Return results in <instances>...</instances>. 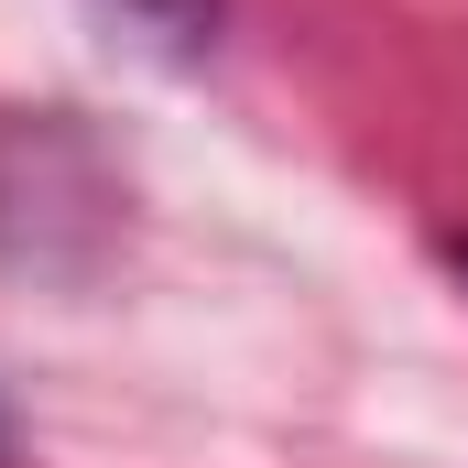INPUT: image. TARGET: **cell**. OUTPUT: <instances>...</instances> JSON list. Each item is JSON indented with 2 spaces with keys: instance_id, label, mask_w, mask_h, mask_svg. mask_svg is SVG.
I'll return each instance as SVG.
<instances>
[{
  "instance_id": "obj_1",
  "label": "cell",
  "mask_w": 468,
  "mask_h": 468,
  "mask_svg": "<svg viewBox=\"0 0 468 468\" xmlns=\"http://www.w3.org/2000/svg\"><path fill=\"white\" fill-rule=\"evenodd\" d=\"M0 447H11V436H0Z\"/></svg>"
}]
</instances>
